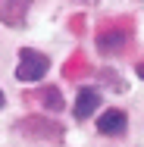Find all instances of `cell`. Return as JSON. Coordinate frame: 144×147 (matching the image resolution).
<instances>
[{
    "mask_svg": "<svg viewBox=\"0 0 144 147\" xmlns=\"http://www.w3.org/2000/svg\"><path fill=\"white\" fill-rule=\"evenodd\" d=\"M47 69H50V59L41 50H31V47L19 50V66H16V78L19 82H41L47 75Z\"/></svg>",
    "mask_w": 144,
    "mask_h": 147,
    "instance_id": "obj_1",
    "label": "cell"
},
{
    "mask_svg": "<svg viewBox=\"0 0 144 147\" xmlns=\"http://www.w3.org/2000/svg\"><path fill=\"white\" fill-rule=\"evenodd\" d=\"M41 100H44V107H47V110H53V113H59V110H63V97H59L57 88H44Z\"/></svg>",
    "mask_w": 144,
    "mask_h": 147,
    "instance_id": "obj_6",
    "label": "cell"
},
{
    "mask_svg": "<svg viewBox=\"0 0 144 147\" xmlns=\"http://www.w3.org/2000/svg\"><path fill=\"white\" fill-rule=\"evenodd\" d=\"M128 125V116L122 110H103V116H97V131L100 135H122Z\"/></svg>",
    "mask_w": 144,
    "mask_h": 147,
    "instance_id": "obj_5",
    "label": "cell"
},
{
    "mask_svg": "<svg viewBox=\"0 0 144 147\" xmlns=\"http://www.w3.org/2000/svg\"><path fill=\"white\" fill-rule=\"evenodd\" d=\"M100 100L103 97H100L97 88H78V94H75V116H78V122L94 116L97 107H100Z\"/></svg>",
    "mask_w": 144,
    "mask_h": 147,
    "instance_id": "obj_4",
    "label": "cell"
},
{
    "mask_svg": "<svg viewBox=\"0 0 144 147\" xmlns=\"http://www.w3.org/2000/svg\"><path fill=\"white\" fill-rule=\"evenodd\" d=\"M16 131L28 135V138H38V141H59L63 138V125L53 122V119H25L16 125Z\"/></svg>",
    "mask_w": 144,
    "mask_h": 147,
    "instance_id": "obj_2",
    "label": "cell"
},
{
    "mask_svg": "<svg viewBox=\"0 0 144 147\" xmlns=\"http://www.w3.org/2000/svg\"><path fill=\"white\" fill-rule=\"evenodd\" d=\"M28 9H31V0H0V22L13 25V28H22Z\"/></svg>",
    "mask_w": 144,
    "mask_h": 147,
    "instance_id": "obj_3",
    "label": "cell"
},
{
    "mask_svg": "<svg viewBox=\"0 0 144 147\" xmlns=\"http://www.w3.org/2000/svg\"><path fill=\"white\" fill-rule=\"evenodd\" d=\"M3 100H6V97H3V91H0V110H3Z\"/></svg>",
    "mask_w": 144,
    "mask_h": 147,
    "instance_id": "obj_9",
    "label": "cell"
},
{
    "mask_svg": "<svg viewBox=\"0 0 144 147\" xmlns=\"http://www.w3.org/2000/svg\"><path fill=\"white\" fill-rule=\"evenodd\" d=\"M138 75H141V78H144V63H138Z\"/></svg>",
    "mask_w": 144,
    "mask_h": 147,
    "instance_id": "obj_8",
    "label": "cell"
},
{
    "mask_svg": "<svg viewBox=\"0 0 144 147\" xmlns=\"http://www.w3.org/2000/svg\"><path fill=\"white\" fill-rule=\"evenodd\" d=\"M97 47H100L103 53H116V50L122 47V34H100Z\"/></svg>",
    "mask_w": 144,
    "mask_h": 147,
    "instance_id": "obj_7",
    "label": "cell"
}]
</instances>
